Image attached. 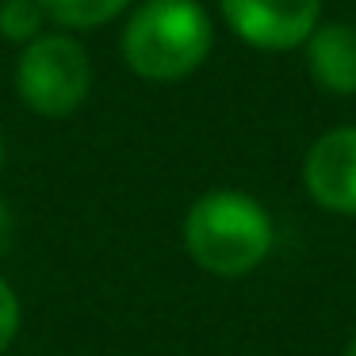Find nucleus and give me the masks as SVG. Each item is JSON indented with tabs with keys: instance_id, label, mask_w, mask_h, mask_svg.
<instances>
[{
	"instance_id": "6",
	"label": "nucleus",
	"mask_w": 356,
	"mask_h": 356,
	"mask_svg": "<svg viewBox=\"0 0 356 356\" xmlns=\"http://www.w3.org/2000/svg\"><path fill=\"white\" fill-rule=\"evenodd\" d=\"M307 70L322 92L356 96V27L345 19H325L307 42Z\"/></svg>"
},
{
	"instance_id": "1",
	"label": "nucleus",
	"mask_w": 356,
	"mask_h": 356,
	"mask_svg": "<svg viewBox=\"0 0 356 356\" xmlns=\"http://www.w3.org/2000/svg\"><path fill=\"white\" fill-rule=\"evenodd\" d=\"M272 215L238 188L200 195L184 215V249L211 276H245L272 253Z\"/></svg>"
},
{
	"instance_id": "5",
	"label": "nucleus",
	"mask_w": 356,
	"mask_h": 356,
	"mask_svg": "<svg viewBox=\"0 0 356 356\" xmlns=\"http://www.w3.org/2000/svg\"><path fill=\"white\" fill-rule=\"evenodd\" d=\"M310 200L333 215H356V127H333L302 157Z\"/></svg>"
},
{
	"instance_id": "4",
	"label": "nucleus",
	"mask_w": 356,
	"mask_h": 356,
	"mask_svg": "<svg viewBox=\"0 0 356 356\" xmlns=\"http://www.w3.org/2000/svg\"><path fill=\"white\" fill-rule=\"evenodd\" d=\"M222 19L257 50H295L322 24V0H218Z\"/></svg>"
},
{
	"instance_id": "8",
	"label": "nucleus",
	"mask_w": 356,
	"mask_h": 356,
	"mask_svg": "<svg viewBox=\"0 0 356 356\" xmlns=\"http://www.w3.org/2000/svg\"><path fill=\"white\" fill-rule=\"evenodd\" d=\"M47 12L39 0H4L0 4V39L8 42H35L39 35H47Z\"/></svg>"
},
{
	"instance_id": "3",
	"label": "nucleus",
	"mask_w": 356,
	"mask_h": 356,
	"mask_svg": "<svg viewBox=\"0 0 356 356\" xmlns=\"http://www.w3.org/2000/svg\"><path fill=\"white\" fill-rule=\"evenodd\" d=\"M16 92L42 119H65L92 92L88 50L65 31H47L27 42L16 62Z\"/></svg>"
},
{
	"instance_id": "12",
	"label": "nucleus",
	"mask_w": 356,
	"mask_h": 356,
	"mask_svg": "<svg viewBox=\"0 0 356 356\" xmlns=\"http://www.w3.org/2000/svg\"><path fill=\"white\" fill-rule=\"evenodd\" d=\"M0 161H4V138H0Z\"/></svg>"
},
{
	"instance_id": "9",
	"label": "nucleus",
	"mask_w": 356,
	"mask_h": 356,
	"mask_svg": "<svg viewBox=\"0 0 356 356\" xmlns=\"http://www.w3.org/2000/svg\"><path fill=\"white\" fill-rule=\"evenodd\" d=\"M19 333V299L8 287V280L0 276V356L8 353V345Z\"/></svg>"
},
{
	"instance_id": "7",
	"label": "nucleus",
	"mask_w": 356,
	"mask_h": 356,
	"mask_svg": "<svg viewBox=\"0 0 356 356\" xmlns=\"http://www.w3.org/2000/svg\"><path fill=\"white\" fill-rule=\"evenodd\" d=\"M50 24L70 27V31H88V27H104L115 16H123L134 0H39Z\"/></svg>"
},
{
	"instance_id": "10",
	"label": "nucleus",
	"mask_w": 356,
	"mask_h": 356,
	"mask_svg": "<svg viewBox=\"0 0 356 356\" xmlns=\"http://www.w3.org/2000/svg\"><path fill=\"white\" fill-rule=\"evenodd\" d=\"M12 230H16V218H12V207L0 200V253H8L12 245Z\"/></svg>"
},
{
	"instance_id": "2",
	"label": "nucleus",
	"mask_w": 356,
	"mask_h": 356,
	"mask_svg": "<svg viewBox=\"0 0 356 356\" xmlns=\"http://www.w3.org/2000/svg\"><path fill=\"white\" fill-rule=\"evenodd\" d=\"M215 27L200 0H142L123 27V62L146 81H184L207 62Z\"/></svg>"
},
{
	"instance_id": "11",
	"label": "nucleus",
	"mask_w": 356,
	"mask_h": 356,
	"mask_svg": "<svg viewBox=\"0 0 356 356\" xmlns=\"http://www.w3.org/2000/svg\"><path fill=\"white\" fill-rule=\"evenodd\" d=\"M345 356H356V337L348 341V348H345Z\"/></svg>"
}]
</instances>
